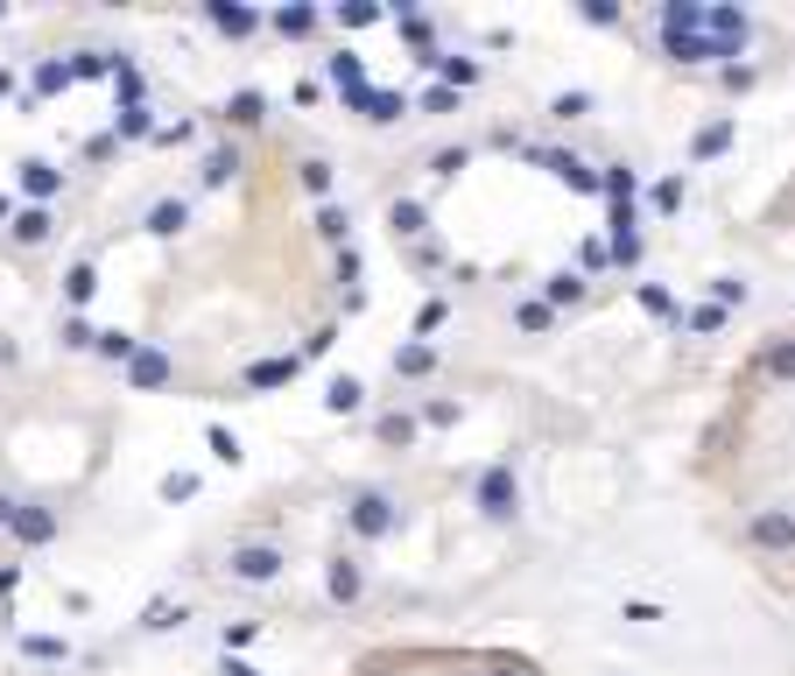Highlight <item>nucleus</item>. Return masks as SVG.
I'll return each mask as SVG.
<instances>
[{
  "instance_id": "obj_1",
  "label": "nucleus",
  "mask_w": 795,
  "mask_h": 676,
  "mask_svg": "<svg viewBox=\"0 0 795 676\" xmlns=\"http://www.w3.org/2000/svg\"><path fill=\"white\" fill-rule=\"evenodd\" d=\"M77 451H85V430L71 402L35 374L22 339L0 332V557L56 529Z\"/></svg>"
}]
</instances>
